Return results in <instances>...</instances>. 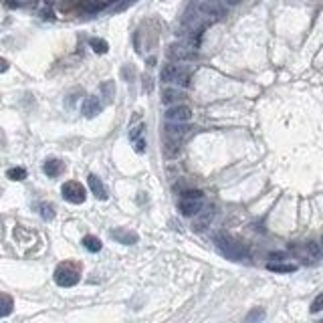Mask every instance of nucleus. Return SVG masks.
I'll use <instances>...</instances> for the list:
<instances>
[{"label":"nucleus","mask_w":323,"mask_h":323,"mask_svg":"<svg viewBox=\"0 0 323 323\" xmlns=\"http://www.w3.org/2000/svg\"><path fill=\"white\" fill-rule=\"evenodd\" d=\"M8 71V61L0 57V73H6Z\"/></svg>","instance_id":"nucleus-28"},{"label":"nucleus","mask_w":323,"mask_h":323,"mask_svg":"<svg viewBox=\"0 0 323 323\" xmlns=\"http://www.w3.org/2000/svg\"><path fill=\"white\" fill-rule=\"evenodd\" d=\"M263 319H265V311L259 309V307L252 309V311L247 315V321H248V323H252V321H263Z\"/></svg>","instance_id":"nucleus-24"},{"label":"nucleus","mask_w":323,"mask_h":323,"mask_svg":"<svg viewBox=\"0 0 323 323\" xmlns=\"http://www.w3.org/2000/svg\"><path fill=\"white\" fill-rule=\"evenodd\" d=\"M12 309H14V301H12V297L6 295V293H0V317L10 315Z\"/></svg>","instance_id":"nucleus-17"},{"label":"nucleus","mask_w":323,"mask_h":323,"mask_svg":"<svg viewBox=\"0 0 323 323\" xmlns=\"http://www.w3.org/2000/svg\"><path fill=\"white\" fill-rule=\"evenodd\" d=\"M305 252H307L311 259H319V254H321V247H319V243H315V241H307V243H305Z\"/></svg>","instance_id":"nucleus-23"},{"label":"nucleus","mask_w":323,"mask_h":323,"mask_svg":"<svg viewBox=\"0 0 323 323\" xmlns=\"http://www.w3.org/2000/svg\"><path fill=\"white\" fill-rule=\"evenodd\" d=\"M87 184H89V190H91V194H93L95 198L107 200V188H105V184L101 182L95 174H89V176H87Z\"/></svg>","instance_id":"nucleus-10"},{"label":"nucleus","mask_w":323,"mask_h":323,"mask_svg":"<svg viewBox=\"0 0 323 323\" xmlns=\"http://www.w3.org/2000/svg\"><path fill=\"white\" fill-rule=\"evenodd\" d=\"M79 279H81V271H79V265L75 263H63L55 271V281L61 287H75Z\"/></svg>","instance_id":"nucleus-1"},{"label":"nucleus","mask_w":323,"mask_h":323,"mask_svg":"<svg viewBox=\"0 0 323 323\" xmlns=\"http://www.w3.org/2000/svg\"><path fill=\"white\" fill-rule=\"evenodd\" d=\"M89 47L95 50L97 55H105L107 50H109V45H107V41H103V39H89Z\"/></svg>","instance_id":"nucleus-19"},{"label":"nucleus","mask_w":323,"mask_h":323,"mask_svg":"<svg viewBox=\"0 0 323 323\" xmlns=\"http://www.w3.org/2000/svg\"><path fill=\"white\" fill-rule=\"evenodd\" d=\"M178 151H180V142H176V140H168V142H166V146H164V154H166V158H174V156H178Z\"/></svg>","instance_id":"nucleus-21"},{"label":"nucleus","mask_w":323,"mask_h":323,"mask_svg":"<svg viewBox=\"0 0 323 323\" xmlns=\"http://www.w3.org/2000/svg\"><path fill=\"white\" fill-rule=\"evenodd\" d=\"M190 117H192V109L188 105H172L168 111H166V120L168 122H190Z\"/></svg>","instance_id":"nucleus-7"},{"label":"nucleus","mask_w":323,"mask_h":323,"mask_svg":"<svg viewBox=\"0 0 323 323\" xmlns=\"http://www.w3.org/2000/svg\"><path fill=\"white\" fill-rule=\"evenodd\" d=\"M63 170H65V164L57 158H49L45 164H43V172L49 176V178H57L63 174Z\"/></svg>","instance_id":"nucleus-13"},{"label":"nucleus","mask_w":323,"mask_h":323,"mask_svg":"<svg viewBox=\"0 0 323 323\" xmlns=\"http://www.w3.org/2000/svg\"><path fill=\"white\" fill-rule=\"evenodd\" d=\"M223 2H224V4H230V6H234V4H239L241 0H223Z\"/></svg>","instance_id":"nucleus-30"},{"label":"nucleus","mask_w":323,"mask_h":323,"mask_svg":"<svg viewBox=\"0 0 323 323\" xmlns=\"http://www.w3.org/2000/svg\"><path fill=\"white\" fill-rule=\"evenodd\" d=\"M111 236H113L117 243H122V245H133V243H138V234L131 232V230H125V228L111 230Z\"/></svg>","instance_id":"nucleus-14"},{"label":"nucleus","mask_w":323,"mask_h":323,"mask_svg":"<svg viewBox=\"0 0 323 323\" xmlns=\"http://www.w3.org/2000/svg\"><path fill=\"white\" fill-rule=\"evenodd\" d=\"M267 269H269V271H273V273H295V271H297V265L277 261V263H269Z\"/></svg>","instance_id":"nucleus-15"},{"label":"nucleus","mask_w":323,"mask_h":323,"mask_svg":"<svg viewBox=\"0 0 323 323\" xmlns=\"http://www.w3.org/2000/svg\"><path fill=\"white\" fill-rule=\"evenodd\" d=\"M99 113H101V101H99V97L89 95L87 99L83 101V115L87 117V120H93V117H97Z\"/></svg>","instance_id":"nucleus-9"},{"label":"nucleus","mask_w":323,"mask_h":323,"mask_svg":"<svg viewBox=\"0 0 323 323\" xmlns=\"http://www.w3.org/2000/svg\"><path fill=\"white\" fill-rule=\"evenodd\" d=\"M166 129V138L168 140H176L180 142L186 133H188V125H186V122H168V125L164 127Z\"/></svg>","instance_id":"nucleus-8"},{"label":"nucleus","mask_w":323,"mask_h":323,"mask_svg":"<svg viewBox=\"0 0 323 323\" xmlns=\"http://www.w3.org/2000/svg\"><path fill=\"white\" fill-rule=\"evenodd\" d=\"M101 91H105V99L111 101L113 99V83L111 81L109 83H103V85H101Z\"/></svg>","instance_id":"nucleus-26"},{"label":"nucleus","mask_w":323,"mask_h":323,"mask_svg":"<svg viewBox=\"0 0 323 323\" xmlns=\"http://www.w3.org/2000/svg\"><path fill=\"white\" fill-rule=\"evenodd\" d=\"M6 178H8V180H12V182H21V180H25V178H26V170H25V168H21V166L10 168L8 172H6Z\"/></svg>","instance_id":"nucleus-20"},{"label":"nucleus","mask_w":323,"mask_h":323,"mask_svg":"<svg viewBox=\"0 0 323 323\" xmlns=\"http://www.w3.org/2000/svg\"><path fill=\"white\" fill-rule=\"evenodd\" d=\"M196 10L202 16H208L210 21H218V19H223V16H224V8L220 6L218 2H214V0H204L202 4H198Z\"/></svg>","instance_id":"nucleus-6"},{"label":"nucleus","mask_w":323,"mask_h":323,"mask_svg":"<svg viewBox=\"0 0 323 323\" xmlns=\"http://www.w3.org/2000/svg\"><path fill=\"white\" fill-rule=\"evenodd\" d=\"M170 55H172V59L176 61H188V59H194L196 55V49L190 45H174L172 50H170Z\"/></svg>","instance_id":"nucleus-11"},{"label":"nucleus","mask_w":323,"mask_h":323,"mask_svg":"<svg viewBox=\"0 0 323 323\" xmlns=\"http://www.w3.org/2000/svg\"><path fill=\"white\" fill-rule=\"evenodd\" d=\"M133 146H135V151H138V154H144V151H146V142H144L142 135L133 140Z\"/></svg>","instance_id":"nucleus-27"},{"label":"nucleus","mask_w":323,"mask_h":323,"mask_svg":"<svg viewBox=\"0 0 323 323\" xmlns=\"http://www.w3.org/2000/svg\"><path fill=\"white\" fill-rule=\"evenodd\" d=\"M216 247L223 250V254H226V257L232 259V261H243L245 259V248L239 243L226 239V236H216Z\"/></svg>","instance_id":"nucleus-3"},{"label":"nucleus","mask_w":323,"mask_h":323,"mask_svg":"<svg viewBox=\"0 0 323 323\" xmlns=\"http://www.w3.org/2000/svg\"><path fill=\"white\" fill-rule=\"evenodd\" d=\"M212 218H214V208H206V210L202 208V210L196 214V220L192 223V228H194V230H204L206 226H210Z\"/></svg>","instance_id":"nucleus-12"},{"label":"nucleus","mask_w":323,"mask_h":323,"mask_svg":"<svg viewBox=\"0 0 323 323\" xmlns=\"http://www.w3.org/2000/svg\"><path fill=\"white\" fill-rule=\"evenodd\" d=\"M184 99V91L180 89H164V95H162V101L168 105H172V103H178V101Z\"/></svg>","instance_id":"nucleus-16"},{"label":"nucleus","mask_w":323,"mask_h":323,"mask_svg":"<svg viewBox=\"0 0 323 323\" xmlns=\"http://www.w3.org/2000/svg\"><path fill=\"white\" fill-rule=\"evenodd\" d=\"M61 194H63V198L67 200V202H71V204H83L85 202V188L79 184V182H75V180H69V182H65L63 184V188H61Z\"/></svg>","instance_id":"nucleus-4"},{"label":"nucleus","mask_w":323,"mask_h":323,"mask_svg":"<svg viewBox=\"0 0 323 323\" xmlns=\"http://www.w3.org/2000/svg\"><path fill=\"white\" fill-rule=\"evenodd\" d=\"M319 311H323V293H319L311 303V313H319Z\"/></svg>","instance_id":"nucleus-25"},{"label":"nucleus","mask_w":323,"mask_h":323,"mask_svg":"<svg viewBox=\"0 0 323 323\" xmlns=\"http://www.w3.org/2000/svg\"><path fill=\"white\" fill-rule=\"evenodd\" d=\"M271 259H273V261H283V252H275V254H271Z\"/></svg>","instance_id":"nucleus-29"},{"label":"nucleus","mask_w":323,"mask_h":323,"mask_svg":"<svg viewBox=\"0 0 323 323\" xmlns=\"http://www.w3.org/2000/svg\"><path fill=\"white\" fill-rule=\"evenodd\" d=\"M321 248H323V239H321Z\"/></svg>","instance_id":"nucleus-31"},{"label":"nucleus","mask_w":323,"mask_h":323,"mask_svg":"<svg viewBox=\"0 0 323 323\" xmlns=\"http://www.w3.org/2000/svg\"><path fill=\"white\" fill-rule=\"evenodd\" d=\"M180 214L182 216H196L204 208V198H194V196H182L180 198Z\"/></svg>","instance_id":"nucleus-5"},{"label":"nucleus","mask_w":323,"mask_h":323,"mask_svg":"<svg viewBox=\"0 0 323 323\" xmlns=\"http://www.w3.org/2000/svg\"><path fill=\"white\" fill-rule=\"evenodd\" d=\"M83 247L87 248L89 252H99L101 250V241L97 239V236H93V234H87L83 239Z\"/></svg>","instance_id":"nucleus-18"},{"label":"nucleus","mask_w":323,"mask_h":323,"mask_svg":"<svg viewBox=\"0 0 323 323\" xmlns=\"http://www.w3.org/2000/svg\"><path fill=\"white\" fill-rule=\"evenodd\" d=\"M162 81L164 83H174V85H180V87H186L190 83V71L184 69L180 65H166L162 69Z\"/></svg>","instance_id":"nucleus-2"},{"label":"nucleus","mask_w":323,"mask_h":323,"mask_svg":"<svg viewBox=\"0 0 323 323\" xmlns=\"http://www.w3.org/2000/svg\"><path fill=\"white\" fill-rule=\"evenodd\" d=\"M39 214L45 220H53L55 218V206H53V204H49V202H43L41 206H39Z\"/></svg>","instance_id":"nucleus-22"}]
</instances>
